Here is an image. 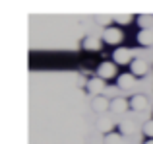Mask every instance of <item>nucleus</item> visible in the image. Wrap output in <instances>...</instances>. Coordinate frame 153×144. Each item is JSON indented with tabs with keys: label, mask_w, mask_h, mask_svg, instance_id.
Segmentation results:
<instances>
[{
	"label": "nucleus",
	"mask_w": 153,
	"mask_h": 144,
	"mask_svg": "<svg viewBox=\"0 0 153 144\" xmlns=\"http://www.w3.org/2000/svg\"><path fill=\"white\" fill-rule=\"evenodd\" d=\"M103 41L108 43V45H118L122 41V31L118 27H107L103 31Z\"/></svg>",
	"instance_id": "f257e3e1"
},
{
	"label": "nucleus",
	"mask_w": 153,
	"mask_h": 144,
	"mask_svg": "<svg viewBox=\"0 0 153 144\" xmlns=\"http://www.w3.org/2000/svg\"><path fill=\"white\" fill-rule=\"evenodd\" d=\"M116 62L112 61V62H108V61H105L99 64V68H97V74H99V78H103V80H107V78H112V76H116Z\"/></svg>",
	"instance_id": "f03ea898"
},
{
	"label": "nucleus",
	"mask_w": 153,
	"mask_h": 144,
	"mask_svg": "<svg viewBox=\"0 0 153 144\" xmlns=\"http://www.w3.org/2000/svg\"><path fill=\"white\" fill-rule=\"evenodd\" d=\"M112 61H114L116 64H130L132 62V53L128 49H124V47H118V49L112 53Z\"/></svg>",
	"instance_id": "7ed1b4c3"
},
{
	"label": "nucleus",
	"mask_w": 153,
	"mask_h": 144,
	"mask_svg": "<svg viewBox=\"0 0 153 144\" xmlns=\"http://www.w3.org/2000/svg\"><path fill=\"white\" fill-rule=\"evenodd\" d=\"M85 90L89 92V94L99 95V94H101V92L105 90V80H103V78H91V80H87Z\"/></svg>",
	"instance_id": "20e7f679"
},
{
	"label": "nucleus",
	"mask_w": 153,
	"mask_h": 144,
	"mask_svg": "<svg viewBox=\"0 0 153 144\" xmlns=\"http://www.w3.org/2000/svg\"><path fill=\"white\" fill-rule=\"evenodd\" d=\"M130 72L134 76H146L147 74V62L142 61V58H134L130 62Z\"/></svg>",
	"instance_id": "39448f33"
},
{
	"label": "nucleus",
	"mask_w": 153,
	"mask_h": 144,
	"mask_svg": "<svg viewBox=\"0 0 153 144\" xmlns=\"http://www.w3.org/2000/svg\"><path fill=\"white\" fill-rule=\"evenodd\" d=\"M91 107H93L95 111H107V109H111V101H108L103 94H99V95H93Z\"/></svg>",
	"instance_id": "423d86ee"
},
{
	"label": "nucleus",
	"mask_w": 153,
	"mask_h": 144,
	"mask_svg": "<svg viewBox=\"0 0 153 144\" xmlns=\"http://www.w3.org/2000/svg\"><path fill=\"white\" fill-rule=\"evenodd\" d=\"M82 47L85 51H93V53H97V51H101V41H99L97 37H93V35H87V37L82 41Z\"/></svg>",
	"instance_id": "0eeeda50"
},
{
	"label": "nucleus",
	"mask_w": 153,
	"mask_h": 144,
	"mask_svg": "<svg viewBox=\"0 0 153 144\" xmlns=\"http://www.w3.org/2000/svg\"><path fill=\"white\" fill-rule=\"evenodd\" d=\"M128 107H130V101H126L124 98L111 99V111H112V113H124Z\"/></svg>",
	"instance_id": "6e6552de"
},
{
	"label": "nucleus",
	"mask_w": 153,
	"mask_h": 144,
	"mask_svg": "<svg viewBox=\"0 0 153 144\" xmlns=\"http://www.w3.org/2000/svg\"><path fill=\"white\" fill-rule=\"evenodd\" d=\"M116 84H118V88L128 90V88H132L136 84V76L132 74V72H128V74H120L118 78H116Z\"/></svg>",
	"instance_id": "1a4fd4ad"
},
{
	"label": "nucleus",
	"mask_w": 153,
	"mask_h": 144,
	"mask_svg": "<svg viewBox=\"0 0 153 144\" xmlns=\"http://www.w3.org/2000/svg\"><path fill=\"white\" fill-rule=\"evenodd\" d=\"M146 107H147V99H146V95L136 94L134 98L130 99V109H134V111H142V109H146Z\"/></svg>",
	"instance_id": "9d476101"
},
{
	"label": "nucleus",
	"mask_w": 153,
	"mask_h": 144,
	"mask_svg": "<svg viewBox=\"0 0 153 144\" xmlns=\"http://www.w3.org/2000/svg\"><path fill=\"white\" fill-rule=\"evenodd\" d=\"M138 43L143 45V47H149L153 43V33L149 29H140L138 31Z\"/></svg>",
	"instance_id": "9b49d317"
},
{
	"label": "nucleus",
	"mask_w": 153,
	"mask_h": 144,
	"mask_svg": "<svg viewBox=\"0 0 153 144\" xmlns=\"http://www.w3.org/2000/svg\"><path fill=\"white\" fill-rule=\"evenodd\" d=\"M118 130H120V134H132L136 130L134 121H122V123H118Z\"/></svg>",
	"instance_id": "f8f14e48"
},
{
	"label": "nucleus",
	"mask_w": 153,
	"mask_h": 144,
	"mask_svg": "<svg viewBox=\"0 0 153 144\" xmlns=\"http://www.w3.org/2000/svg\"><path fill=\"white\" fill-rule=\"evenodd\" d=\"M105 144H122V134L120 133H107L105 134Z\"/></svg>",
	"instance_id": "ddd939ff"
},
{
	"label": "nucleus",
	"mask_w": 153,
	"mask_h": 144,
	"mask_svg": "<svg viewBox=\"0 0 153 144\" xmlns=\"http://www.w3.org/2000/svg\"><path fill=\"white\" fill-rule=\"evenodd\" d=\"M111 129H112V123L108 119H99V130H103L107 134V133H111Z\"/></svg>",
	"instance_id": "4468645a"
},
{
	"label": "nucleus",
	"mask_w": 153,
	"mask_h": 144,
	"mask_svg": "<svg viewBox=\"0 0 153 144\" xmlns=\"http://www.w3.org/2000/svg\"><path fill=\"white\" fill-rule=\"evenodd\" d=\"M151 20H153V18H147V16H140V18H138L140 27H142V29H147V27H149V23H151Z\"/></svg>",
	"instance_id": "2eb2a0df"
},
{
	"label": "nucleus",
	"mask_w": 153,
	"mask_h": 144,
	"mask_svg": "<svg viewBox=\"0 0 153 144\" xmlns=\"http://www.w3.org/2000/svg\"><path fill=\"white\" fill-rule=\"evenodd\" d=\"M143 134H146L147 138H153V121H147L146 125H143Z\"/></svg>",
	"instance_id": "dca6fc26"
},
{
	"label": "nucleus",
	"mask_w": 153,
	"mask_h": 144,
	"mask_svg": "<svg viewBox=\"0 0 153 144\" xmlns=\"http://www.w3.org/2000/svg\"><path fill=\"white\" fill-rule=\"evenodd\" d=\"M114 22H116V23H120V26H126V23H130V22H132V16H126V14H124V16H116Z\"/></svg>",
	"instance_id": "f3484780"
},
{
	"label": "nucleus",
	"mask_w": 153,
	"mask_h": 144,
	"mask_svg": "<svg viewBox=\"0 0 153 144\" xmlns=\"http://www.w3.org/2000/svg\"><path fill=\"white\" fill-rule=\"evenodd\" d=\"M97 23H101V26H107V27H108L111 18H108V16H101V18H97Z\"/></svg>",
	"instance_id": "a211bd4d"
},
{
	"label": "nucleus",
	"mask_w": 153,
	"mask_h": 144,
	"mask_svg": "<svg viewBox=\"0 0 153 144\" xmlns=\"http://www.w3.org/2000/svg\"><path fill=\"white\" fill-rule=\"evenodd\" d=\"M143 144H153V138H149V140H146Z\"/></svg>",
	"instance_id": "6ab92c4d"
}]
</instances>
